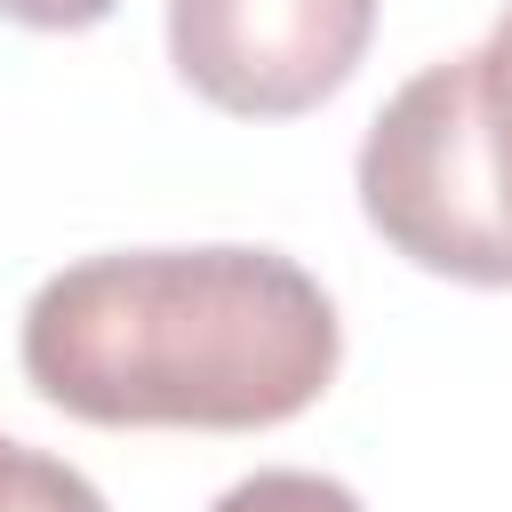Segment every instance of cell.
<instances>
[{
	"label": "cell",
	"instance_id": "obj_1",
	"mask_svg": "<svg viewBox=\"0 0 512 512\" xmlns=\"http://www.w3.org/2000/svg\"><path fill=\"white\" fill-rule=\"evenodd\" d=\"M16 352L104 432H264L336 384L344 320L280 248H120L40 280Z\"/></svg>",
	"mask_w": 512,
	"mask_h": 512
},
{
	"label": "cell",
	"instance_id": "obj_3",
	"mask_svg": "<svg viewBox=\"0 0 512 512\" xmlns=\"http://www.w3.org/2000/svg\"><path fill=\"white\" fill-rule=\"evenodd\" d=\"M376 40V0H168V64L232 120L328 104Z\"/></svg>",
	"mask_w": 512,
	"mask_h": 512
},
{
	"label": "cell",
	"instance_id": "obj_4",
	"mask_svg": "<svg viewBox=\"0 0 512 512\" xmlns=\"http://www.w3.org/2000/svg\"><path fill=\"white\" fill-rule=\"evenodd\" d=\"M0 512H104V496L64 456H40L24 440H0Z\"/></svg>",
	"mask_w": 512,
	"mask_h": 512
},
{
	"label": "cell",
	"instance_id": "obj_6",
	"mask_svg": "<svg viewBox=\"0 0 512 512\" xmlns=\"http://www.w3.org/2000/svg\"><path fill=\"white\" fill-rule=\"evenodd\" d=\"M480 64V120H488V160H496V192L512 208V0L496 16V32L472 48Z\"/></svg>",
	"mask_w": 512,
	"mask_h": 512
},
{
	"label": "cell",
	"instance_id": "obj_5",
	"mask_svg": "<svg viewBox=\"0 0 512 512\" xmlns=\"http://www.w3.org/2000/svg\"><path fill=\"white\" fill-rule=\"evenodd\" d=\"M208 512H360V496L344 488V480H328V472H248V480H232Z\"/></svg>",
	"mask_w": 512,
	"mask_h": 512
},
{
	"label": "cell",
	"instance_id": "obj_2",
	"mask_svg": "<svg viewBox=\"0 0 512 512\" xmlns=\"http://www.w3.org/2000/svg\"><path fill=\"white\" fill-rule=\"evenodd\" d=\"M360 208L376 240L400 248L416 272H440L464 288H512V208L496 192L472 56L424 64L368 120Z\"/></svg>",
	"mask_w": 512,
	"mask_h": 512
},
{
	"label": "cell",
	"instance_id": "obj_7",
	"mask_svg": "<svg viewBox=\"0 0 512 512\" xmlns=\"http://www.w3.org/2000/svg\"><path fill=\"white\" fill-rule=\"evenodd\" d=\"M120 0H0V16L8 24H32V32H88V24H104Z\"/></svg>",
	"mask_w": 512,
	"mask_h": 512
}]
</instances>
